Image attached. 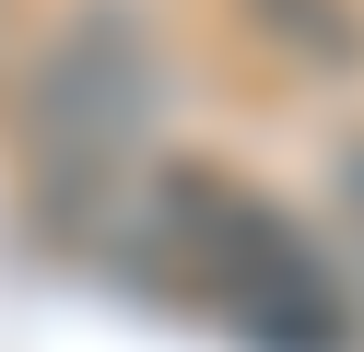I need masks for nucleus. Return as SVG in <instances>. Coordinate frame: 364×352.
<instances>
[{
  "mask_svg": "<svg viewBox=\"0 0 364 352\" xmlns=\"http://www.w3.org/2000/svg\"><path fill=\"white\" fill-rule=\"evenodd\" d=\"M106 258L141 294L223 317L247 352H364V282L317 247V223H294L235 164H200V153L153 164Z\"/></svg>",
  "mask_w": 364,
  "mask_h": 352,
  "instance_id": "1",
  "label": "nucleus"
},
{
  "mask_svg": "<svg viewBox=\"0 0 364 352\" xmlns=\"http://www.w3.org/2000/svg\"><path fill=\"white\" fill-rule=\"evenodd\" d=\"M153 117H165V36H153L141 0H71L48 23V47L24 59L12 94V141H24V188L36 223L59 247H95L129 223V188H141Z\"/></svg>",
  "mask_w": 364,
  "mask_h": 352,
  "instance_id": "2",
  "label": "nucleus"
},
{
  "mask_svg": "<svg viewBox=\"0 0 364 352\" xmlns=\"http://www.w3.org/2000/svg\"><path fill=\"white\" fill-rule=\"evenodd\" d=\"M235 36L294 82H364V0H235Z\"/></svg>",
  "mask_w": 364,
  "mask_h": 352,
  "instance_id": "3",
  "label": "nucleus"
},
{
  "mask_svg": "<svg viewBox=\"0 0 364 352\" xmlns=\"http://www.w3.org/2000/svg\"><path fill=\"white\" fill-rule=\"evenodd\" d=\"M329 200H341V223H353V247H364V141H341V164H329Z\"/></svg>",
  "mask_w": 364,
  "mask_h": 352,
  "instance_id": "4",
  "label": "nucleus"
}]
</instances>
